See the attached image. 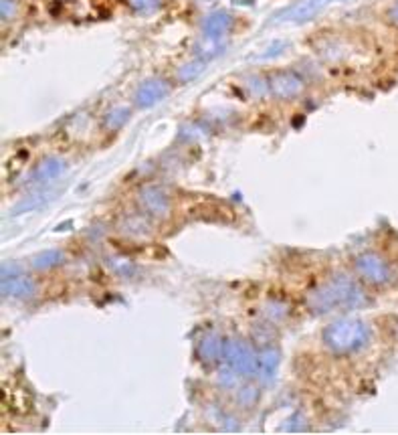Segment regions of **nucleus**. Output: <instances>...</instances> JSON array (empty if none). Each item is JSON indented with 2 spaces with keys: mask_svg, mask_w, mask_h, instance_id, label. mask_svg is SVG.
<instances>
[{
  "mask_svg": "<svg viewBox=\"0 0 398 435\" xmlns=\"http://www.w3.org/2000/svg\"><path fill=\"white\" fill-rule=\"evenodd\" d=\"M356 269L370 281H382L386 278V267L382 266V261L374 255H362L356 261Z\"/></svg>",
  "mask_w": 398,
  "mask_h": 435,
  "instance_id": "obj_9",
  "label": "nucleus"
},
{
  "mask_svg": "<svg viewBox=\"0 0 398 435\" xmlns=\"http://www.w3.org/2000/svg\"><path fill=\"white\" fill-rule=\"evenodd\" d=\"M329 2L332 0H298L281 14V21H310L322 13Z\"/></svg>",
  "mask_w": 398,
  "mask_h": 435,
  "instance_id": "obj_4",
  "label": "nucleus"
},
{
  "mask_svg": "<svg viewBox=\"0 0 398 435\" xmlns=\"http://www.w3.org/2000/svg\"><path fill=\"white\" fill-rule=\"evenodd\" d=\"M166 94H168V87L162 84V81H158V79H152V81L144 84L142 87L138 89L136 103H138L140 108H150V106L158 103Z\"/></svg>",
  "mask_w": 398,
  "mask_h": 435,
  "instance_id": "obj_8",
  "label": "nucleus"
},
{
  "mask_svg": "<svg viewBox=\"0 0 398 435\" xmlns=\"http://www.w3.org/2000/svg\"><path fill=\"white\" fill-rule=\"evenodd\" d=\"M362 298L360 288L354 281L344 280V278H334V280L322 283L315 288L312 294L308 295V304L315 314H326L334 310L352 308Z\"/></svg>",
  "mask_w": 398,
  "mask_h": 435,
  "instance_id": "obj_1",
  "label": "nucleus"
},
{
  "mask_svg": "<svg viewBox=\"0 0 398 435\" xmlns=\"http://www.w3.org/2000/svg\"><path fill=\"white\" fill-rule=\"evenodd\" d=\"M140 200H142V207L146 209V213L154 215V217H164L166 213L170 211V200L168 197L160 191V188H144L142 195H140Z\"/></svg>",
  "mask_w": 398,
  "mask_h": 435,
  "instance_id": "obj_6",
  "label": "nucleus"
},
{
  "mask_svg": "<svg viewBox=\"0 0 398 435\" xmlns=\"http://www.w3.org/2000/svg\"><path fill=\"white\" fill-rule=\"evenodd\" d=\"M392 18H394V21H398V9H394V11H392Z\"/></svg>",
  "mask_w": 398,
  "mask_h": 435,
  "instance_id": "obj_17",
  "label": "nucleus"
},
{
  "mask_svg": "<svg viewBox=\"0 0 398 435\" xmlns=\"http://www.w3.org/2000/svg\"><path fill=\"white\" fill-rule=\"evenodd\" d=\"M228 25H230V18H228L227 14H214L213 18L206 23V35L218 37V35L227 33Z\"/></svg>",
  "mask_w": 398,
  "mask_h": 435,
  "instance_id": "obj_12",
  "label": "nucleus"
},
{
  "mask_svg": "<svg viewBox=\"0 0 398 435\" xmlns=\"http://www.w3.org/2000/svg\"><path fill=\"white\" fill-rule=\"evenodd\" d=\"M223 358L227 365L242 377H251L257 373V361L259 356L253 354V351L241 342V340H225L223 342Z\"/></svg>",
  "mask_w": 398,
  "mask_h": 435,
  "instance_id": "obj_3",
  "label": "nucleus"
},
{
  "mask_svg": "<svg viewBox=\"0 0 398 435\" xmlns=\"http://www.w3.org/2000/svg\"><path fill=\"white\" fill-rule=\"evenodd\" d=\"M4 298H27L35 294V283L27 276H6L2 278Z\"/></svg>",
  "mask_w": 398,
  "mask_h": 435,
  "instance_id": "obj_7",
  "label": "nucleus"
},
{
  "mask_svg": "<svg viewBox=\"0 0 398 435\" xmlns=\"http://www.w3.org/2000/svg\"><path fill=\"white\" fill-rule=\"evenodd\" d=\"M223 342H225V340H216L214 337L204 338L202 344H200L199 354L204 358V361L213 363V361H216V358L223 354Z\"/></svg>",
  "mask_w": 398,
  "mask_h": 435,
  "instance_id": "obj_11",
  "label": "nucleus"
},
{
  "mask_svg": "<svg viewBox=\"0 0 398 435\" xmlns=\"http://www.w3.org/2000/svg\"><path fill=\"white\" fill-rule=\"evenodd\" d=\"M200 71H202V65H199V63L192 65V63H190V65H186L185 69L180 71V77H182V79H190V77H197Z\"/></svg>",
  "mask_w": 398,
  "mask_h": 435,
  "instance_id": "obj_15",
  "label": "nucleus"
},
{
  "mask_svg": "<svg viewBox=\"0 0 398 435\" xmlns=\"http://www.w3.org/2000/svg\"><path fill=\"white\" fill-rule=\"evenodd\" d=\"M35 267H39V269H45V267H51V266H57V264H61V253L59 252H49L45 253V255H41V257H37L35 261Z\"/></svg>",
  "mask_w": 398,
  "mask_h": 435,
  "instance_id": "obj_14",
  "label": "nucleus"
},
{
  "mask_svg": "<svg viewBox=\"0 0 398 435\" xmlns=\"http://www.w3.org/2000/svg\"><path fill=\"white\" fill-rule=\"evenodd\" d=\"M61 170H63V164L59 160H51V162H47V164H43L41 169L37 170L35 179L37 181H51V179L57 176Z\"/></svg>",
  "mask_w": 398,
  "mask_h": 435,
  "instance_id": "obj_13",
  "label": "nucleus"
},
{
  "mask_svg": "<svg viewBox=\"0 0 398 435\" xmlns=\"http://www.w3.org/2000/svg\"><path fill=\"white\" fill-rule=\"evenodd\" d=\"M368 342V328L358 320H340L324 330V344L334 354H350Z\"/></svg>",
  "mask_w": 398,
  "mask_h": 435,
  "instance_id": "obj_2",
  "label": "nucleus"
},
{
  "mask_svg": "<svg viewBox=\"0 0 398 435\" xmlns=\"http://www.w3.org/2000/svg\"><path fill=\"white\" fill-rule=\"evenodd\" d=\"M112 120H114L112 126H122V124L128 120V112H126V110H119V112L112 113V115H110V122H112Z\"/></svg>",
  "mask_w": 398,
  "mask_h": 435,
  "instance_id": "obj_16",
  "label": "nucleus"
},
{
  "mask_svg": "<svg viewBox=\"0 0 398 435\" xmlns=\"http://www.w3.org/2000/svg\"><path fill=\"white\" fill-rule=\"evenodd\" d=\"M301 89H303V84H301V79L295 77L293 73H277V75L271 77V91H273V96H277V98H295Z\"/></svg>",
  "mask_w": 398,
  "mask_h": 435,
  "instance_id": "obj_5",
  "label": "nucleus"
},
{
  "mask_svg": "<svg viewBox=\"0 0 398 435\" xmlns=\"http://www.w3.org/2000/svg\"><path fill=\"white\" fill-rule=\"evenodd\" d=\"M277 365H279V354L273 349H267L259 354V361H257V373L263 383H271L273 380V375L277 371Z\"/></svg>",
  "mask_w": 398,
  "mask_h": 435,
  "instance_id": "obj_10",
  "label": "nucleus"
}]
</instances>
